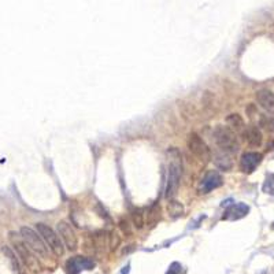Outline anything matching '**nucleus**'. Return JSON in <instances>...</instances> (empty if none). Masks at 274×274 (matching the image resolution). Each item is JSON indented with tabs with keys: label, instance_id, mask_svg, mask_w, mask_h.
Returning a JSON list of instances; mask_svg holds the SVG:
<instances>
[{
	"label": "nucleus",
	"instance_id": "nucleus-1",
	"mask_svg": "<svg viewBox=\"0 0 274 274\" xmlns=\"http://www.w3.org/2000/svg\"><path fill=\"white\" fill-rule=\"evenodd\" d=\"M182 173V163L178 150H169V169H167V184H166V198L171 199L178 192L179 181Z\"/></svg>",
	"mask_w": 274,
	"mask_h": 274
},
{
	"label": "nucleus",
	"instance_id": "nucleus-2",
	"mask_svg": "<svg viewBox=\"0 0 274 274\" xmlns=\"http://www.w3.org/2000/svg\"><path fill=\"white\" fill-rule=\"evenodd\" d=\"M214 141L215 144L218 145L219 151L226 152L229 155H234L239 151V140L236 136V132L230 129L229 126H224V125H218L214 129Z\"/></svg>",
	"mask_w": 274,
	"mask_h": 274
},
{
	"label": "nucleus",
	"instance_id": "nucleus-3",
	"mask_svg": "<svg viewBox=\"0 0 274 274\" xmlns=\"http://www.w3.org/2000/svg\"><path fill=\"white\" fill-rule=\"evenodd\" d=\"M20 233L32 252H35L36 255H39L41 258H47L48 256V247L44 243V240L41 239L40 234L36 233L35 230L30 229L28 226L21 228Z\"/></svg>",
	"mask_w": 274,
	"mask_h": 274
},
{
	"label": "nucleus",
	"instance_id": "nucleus-4",
	"mask_svg": "<svg viewBox=\"0 0 274 274\" xmlns=\"http://www.w3.org/2000/svg\"><path fill=\"white\" fill-rule=\"evenodd\" d=\"M36 228H37V232L41 236V239L44 240V243L47 244V247L54 252L55 255L58 256H62L63 252H65V244L63 241L59 237V234L55 233L54 230L51 229L48 225L45 224H36Z\"/></svg>",
	"mask_w": 274,
	"mask_h": 274
},
{
	"label": "nucleus",
	"instance_id": "nucleus-5",
	"mask_svg": "<svg viewBox=\"0 0 274 274\" xmlns=\"http://www.w3.org/2000/svg\"><path fill=\"white\" fill-rule=\"evenodd\" d=\"M188 148L202 162H209L211 159V151H210L209 145L206 144L205 140L195 132L188 136Z\"/></svg>",
	"mask_w": 274,
	"mask_h": 274
},
{
	"label": "nucleus",
	"instance_id": "nucleus-6",
	"mask_svg": "<svg viewBox=\"0 0 274 274\" xmlns=\"http://www.w3.org/2000/svg\"><path fill=\"white\" fill-rule=\"evenodd\" d=\"M56 228H58V234L66 248L70 251H75L78 247V240H77V236H75V232L71 228V225L67 224L66 221H59Z\"/></svg>",
	"mask_w": 274,
	"mask_h": 274
},
{
	"label": "nucleus",
	"instance_id": "nucleus-7",
	"mask_svg": "<svg viewBox=\"0 0 274 274\" xmlns=\"http://www.w3.org/2000/svg\"><path fill=\"white\" fill-rule=\"evenodd\" d=\"M95 267V262L89 258H85V256H74V258H70L66 262V273L67 274H80L84 270H92Z\"/></svg>",
	"mask_w": 274,
	"mask_h": 274
},
{
	"label": "nucleus",
	"instance_id": "nucleus-8",
	"mask_svg": "<svg viewBox=\"0 0 274 274\" xmlns=\"http://www.w3.org/2000/svg\"><path fill=\"white\" fill-rule=\"evenodd\" d=\"M10 241L14 245L15 251H17V254L20 255V258L25 260L28 264L35 263V258L32 256V251L29 249V247L26 245V243L22 239V236L21 233H17V232H11L10 233Z\"/></svg>",
	"mask_w": 274,
	"mask_h": 274
},
{
	"label": "nucleus",
	"instance_id": "nucleus-9",
	"mask_svg": "<svg viewBox=\"0 0 274 274\" xmlns=\"http://www.w3.org/2000/svg\"><path fill=\"white\" fill-rule=\"evenodd\" d=\"M222 184H224V178H222L221 173H218L217 170H211L203 177L199 190L202 194H209L211 191L219 188Z\"/></svg>",
	"mask_w": 274,
	"mask_h": 274
},
{
	"label": "nucleus",
	"instance_id": "nucleus-10",
	"mask_svg": "<svg viewBox=\"0 0 274 274\" xmlns=\"http://www.w3.org/2000/svg\"><path fill=\"white\" fill-rule=\"evenodd\" d=\"M262 159H263V155L260 152H254V151L252 152H244L241 155V159H240V169L247 174H249L259 166Z\"/></svg>",
	"mask_w": 274,
	"mask_h": 274
},
{
	"label": "nucleus",
	"instance_id": "nucleus-11",
	"mask_svg": "<svg viewBox=\"0 0 274 274\" xmlns=\"http://www.w3.org/2000/svg\"><path fill=\"white\" fill-rule=\"evenodd\" d=\"M241 137L244 140L245 143L249 145V147H260L262 145V141H263V136H262V132L259 130V128L256 126H245L244 130L241 132Z\"/></svg>",
	"mask_w": 274,
	"mask_h": 274
},
{
	"label": "nucleus",
	"instance_id": "nucleus-12",
	"mask_svg": "<svg viewBox=\"0 0 274 274\" xmlns=\"http://www.w3.org/2000/svg\"><path fill=\"white\" fill-rule=\"evenodd\" d=\"M256 102L269 114H274V94L269 89H260L256 92Z\"/></svg>",
	"mask_w": 274,
	"mask_h": 274
},
{
	"label": "nucleus",
	"instance_id": "nucleus-13",
	"mask_svg": "<svg viewBox=\"0 0 274 274\" xmlns=\"http://www.w3.org/2000/svg\"><path fill=\"white\" fill-rule=\"evenodd\" d=\"M249 213V207L244 203H237V205L232 206L228 211H226V214L224 215V219H241L244 218L245 215Z\"/></svg>",
	"mask_w": 274,
	"mask_h": 274
},
{
	"label": "nucleus",
	"instance_id": "nucleus-14",
	"mask_svg": "<svg viewBox=\"0 0 274 274\" xmlns=\"http://www.w3.org/2000/svg\"><path fill=\"white\" fill-rule=\"evenodd\" d=\"M214 163L217 164V167H219L221 170L229 171V170L233 167L232 155L226 154V152H222V151H219V152H217V154H215Z\"/></svg>",
	"mask_w": 274,
	"mask_h": 274
},
{
	"label": "nucleus",
	"instance_id": "nucleus-15",
	"mask_svg": "<svg viewBox=\"0 0 274 274\" xmlns=\"http://www.w3.org/2000/svg\"><path fill=\"white\" fill-rule=\"evenodd\" d=\"M226 121H228V125H229L230 129H233L234 132H243L244 130V120L239 114H230Z\"/></svg>",
	"mask_w": 274,
	"mask_h": 274
},
{
	"label": "nucleus",
	"instance_id": "nucleus-16",
	"mask_svg": "<svg viewBox=\"0 0 274 274\" xmlns=\"http://www.w3.org/2000/svg\"><path fill=\"white\" fill-rule=\"evenodd\" d=\"M259 126L269 133H274V117L269 114L259 115Z\"/></svg>",
	"mask_w": 274,
	"mask_h": 274
},
{
	"label": "nucleus",
	"instance_id": "nucleus-17",
	"mask_svg": "<svg viewBox=\"0 0 274 274\" xmlns=\"http://www.w3.org/2000/svg\"><path fill=\"white\" fill-rule=\"evenodd\" d=\"M132 222L135 225L136 229H143L144 226V217H143V211L140 209H135L132 211Z\"/></svg>",
	"mask_w": 274,
	"mask_h": 274
},
{
	"label": "nucleus",
	"instance_id": "nucleus-18",
	"mask_svg": "<svg viewBox=\"0 0 274 274\" xmlns=\"http://www.w3.org/2000/svg\"><path fill=\"white\" fill-rule=\"evenodd\" d=\"M169 211L170 214H173L174 217H179V215H182V206L179 205L178 202H170Z\"/></svg>",
	"mask_w": 274,
	"mask_h": 274
},
{
	"label": "nucleus",
	"instance_id": "nucleus-19",
	"mask_svg": "<svg viewBox=\"0 0 274 274\" xmlns=\"http://www.w3.org/2000/svg\"><path fill=\"white\" fill-rule=\"evenodd\" d=\"M182 273V266L178 263V262H173L170 264L169 270L166 274H181Z\"/></svg>",
	"mask_w": 274,
	"mask_h": 274
},
{
	"label": "nucleus",
	"instance_id": "nucleus-20",
	"mask_svg": "<svg viewBox=\"0 0 274 274\" xmlns=\"http://www.w3.org/2000/svg\"><path fill=\"white\" fill-rule=\"evenodd\" d=\"M3 252H5V254L9 255V259H10L11 262H13V264H14V269L15 270H20V266H18V260H17V258H15V255L13 254V252H11L10 248H7V247H5V248H3Z\"/></svg>",
	"mask_w": 274,
	"mask_h": 274
},
{
	"label": "nucleus",
	"instance_id": "nucleus-21",
	"mask_svg": "<svg viewBox=\"0 0 274 274\" xmlns=\"http://www.w3.org/2000/svg\"><path fill=\"white\" fill-rule=\"evenodd\" d=\"M120 226H121V229H122V232H124L126 236H130V234H132V232H130L129 229V224H128V221L122 219V221L120 222Z\"/></svg>",
	"mask_w": 274,
	"mask_h": 274
},
{
	"label": "nucleus",
	"instance_id": "nucleus-22",
	"mask_svg": "<svg viewBox=\"0 0 274 274\" xmlns=\"http://www.w3.org/2000/svg\"><path fill=\"white\" fill-rule=\"evenodd\" d=\"M273 228H274V224H273Z\"/></svg>",
	"mask_w": 274,
	"mask_h": 274
}]
</instances>
